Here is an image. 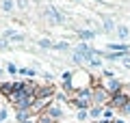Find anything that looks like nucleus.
I'll list each match as a JSON object with an SVG mask.
<instances>
[{
    "instance_id": "30",
    "label": "nucleus",
    "mask_w": 130,
    "mask_h": 123,
    "mask_svg": "<svg viewBox=\"0 0 130 123\" xmlns=\"http://www.w3.org/2000/svg\"><path fill=\"white\" fill-rule=\"evenodd\" d=\"M113 123H126V121H121V119H115V121H113Z\"/></svg>"
},
{
    "instance_id": "17",
    "label": "nucleus",
    "mask_w": 130,
    "mask_h": 123,
    "mask_svg": "<svg viewBox=\"0 0 130 123\" xmlns=\"http://www.w3.org/2000/svg\"><path fill=\"white\" fill-rule=\"evenodd\" d=\"M18 73H20V76H26V78H32V76H37V69H32V67H20Z\"/></svg>"
},
{
    "instance_id": "8",
    "label": "nucleus",
    "mask_w": 130,
    "mask_h": 123,
    "mask_svg": "<svg viewBox=\"0 0 130 123\" xmlns=\"http://www.w3.org/2000/svg\"><path fill=\"white\" fill-rule=\"evenodd\" d=\"M76 37H78L80 41H85V43H89V41L95 37V32H93V30H87V28H76Z\"/></svg>"
},
{
    "instance_id": "4",
    "label": "nucleus",
    "mask_w": 130,
    "mask_h": 123,
    "mask_svg": "<svg viewBox=\"0 0 130 123\" xmlns=\"http://www.w3.org/2000/svg\"><path fill=\"white\" fill-rule=\"evenodd\" d=\"M41 13H43V17H46L48 22L52 24V26H61V24L65 22V15L61 13L59 9L50 7V5H46V7H43V11H41Z\"/></svg>"
},
{
    "instance_id": "20",
    "label": "nucleus",
    "mask_w": 130,
    "mask_h": 123,
    "mask_svg": "<svg viewBox=\"0 0 130 123\" xmlns=\"http://www.w3.org/2000/svg\"><path fill=\"white\" fill-rule=\"evenodd\" d=\"M87 65H89V67H93V69L102 67V65H104V63H102V56L98 54V56H93V58H89V63H87Z\"/></svg>"
},
{
    "instance_id": "14",
    "label": "nucleus",
    "mask_w": 130,
    "mask_h": 123,
    "mask_svg": "<svg viewBox=\"0 0 130 123\" xmlns=\"http://www.w3.org/2000/svg\"><path fill=\"white\" fill-rule=\"evenodd\" d=\"M2 37H5V39H13V41H24V39H26L22 32H15V30H5Z\"/></svg>"
},
{
    "instance_id": "26",
    "label": "nucleus",
    "mask_w": 130,
    "mask_h": 123,
    "mask_svg": "<svg viewBox=\"0 0 130 123\" xmlns=\"http://www.w3.org/2000/svg\"><path fill=\"white\" fill-rule=\"evenodd\" d=\"M7 71H9V73H18V67H15L13 63H9V65H7Z\"/></svg>"
},
{
    "instance_id": "21",
    "label": "nucleus",
    "mask_w": 130,
    "mask_h": 123,
    "mask_svg": "<svg viewBox=\"0 0 130 123\" xmlns=\"http://www.w3.org/2000/svg\"><path fill=\"white\" fill-rule=\"evenodd\" d=\"M102 119H104V121H115V110H113V108H104V112H102Z\"/></svg>"
},
{
    "instance_id": "5",
    "label": "nucleus",
    "mask_w": 130,
    "mask_h": 123,
    "mask_svg": "<svg viewBox=\"0 0 130 123\" xmlns=\"http://www.w3.org/2000/svg\"><path fill=\"white\" fill-rule=\"evenodd\" d=\"M100 87H104L108 93H111V95H115V93H119V91H121L124 82H121L117 76H113V78H102V80H100Z\"/></svg>"
},
{
    "instance_id": "23",
    "label": "nucleus",
    "mask_w": 130,
    "mask_h": 123,
    "mask_svg": "<svg viewBox=\"0 0 130 123\" xmlns=\"http://www.w3.org/2000/svg\"><path fill=\"white\" fill-rule=\"evenodd\" d=\"M15 5H18V9H22V11H28L30 2H28V0H15Z\"/></svg>"
},
{
    "instance_id": "27",
    "label": "nucleus",
    "mask_w": 130,
    "mask_h": 123,
    "mask_svg": "<svg viewBox=\"0 0 130 123\" xmlns=\"http://www.w3.org/2000/svg\"><path fill=\"white\" fill-rule=\"evenodd\" d=\"M119 112H121V114H130V101H128V104H126V106H124V108H121V110H119Z\"/></svg>"
},
{
    "instance_id": "19",
    "label": "nucleus",
    "mask_w": 130,
    "mask_h": 123,
    "mask_svg": "<svg viewBox=\"0 0 130 123\" xmlns=\"http://www.w3.org/2000/svg\"><path fill=\"white\" fill-rule=\"evenodd\" d=\"M52 50H56V52H70L72 48H70V43L67 41H59V43H54V48Z\"/></svg>"
},
{
    "instance_id": "16",
    "label": "nucleus",
    "mask_w": 130,
    "mask_h": 123,
    "mask_svg": "<svg viewBox=\"0 0 130 123\" xmlns=\"http://www.w3.org/2000/svg\"><path fill=\"white\" fill-rule=\"evenodd\" d=\"M113 30H117V24L113 22V19H104V24H102V32H113Z\"/></svg>"
},
{
    "instance_id": "11",
    "label": "nucleus",
    "mask_w": 130,
    "mask_h": 123,
    "mask_svg": "<svg viewBox=\"0 0 130 123\" xmlns=\"http://www.w3.org/2000/svg\"><path fill=\"white\" fill-rule=\"evenodd\" d=\"M104 112V106H91L89 108V114H91V121H100Z\"/></svg>"
},
{
    "instance_id": "25",
    "label": "nucleus",
    "mask_w": 130,
    "mask_h": 123,
    "mask_svg": "<svg viewBox=\"0 0 130 123\" xmlns=\"http://www.w3.org/2000/svg\"><path fill=\"white\" fill-rule=\"evenodd\" d=\"M121 65H124L126 69H130V54H126L124 58H121Z\"/></svg>"
},
{
    "instance_id": "10",
    "label": "nucleus",
    "mask_w": 130,
    "mask_h": 123,
    "mask_svg": "<svg viewBox=\"0 0 130 123\" xmlns=\"http://www.w3.org/2000/svg\"><path fill=\"white\" fill-rule=\"evenodd\" d=\"M35 114L30 112V110H15V121L18 123H24V121H28V119H32Z\"/></svg>"
},
{
    "instance_id": "6",
    "label": "nucleus",
    "mask_w": 130,
    "mask_h": 123,
    "mask_svg": "<svg viewBox=\"0 0 130 123\" xmlns=\"http://www.w3.org/2000/svg\"><path fill=\"white\" fill-rule=\"evenodd\" d=\"M106 52H119V54H128L130 52V46L128 43H106Z\"/></svg>"
},
{
    "instance_id": "15",
    "label": "nucleus",
    "mask_w": 130,
    "mask_h": 123,
    "mask_svg": "<svg viewBox=\"0 0 130 123\" xmlns=\"http://www.w3.org/2000/svg\"><path fill=\"white\" fill-rule=\"evenodd\" d=\"M72 63H76V65H78V67H83V65L85 63H87V58H85V56L83 54H80V52H72Z\"/></svg>"
},
{
    "instance_id": "3",
    "label": "nucleus",
    "mask_w": 130,
    "mask_h": 123,
    "mask_svg": "<svg viewBox=\"0 0 130 123\" xmlns=\"http://www.w3.org/2000/svg\"><path fill=\"white\" fill-rule=\"evenodd\" d=\"M111 97L113 95L104 87H100V82L91 89V101H93V106H108V104H111Z\"/></svg>"
},
{
    "instance_id": "31",
    "label": "nucleus",
    "mask_w": 130,
    "mask_h": 123,
    "mask_svg": "<svg viewBox=\"0 0 130 123\" xmlns=\"http://www.w3.org/2000/svg\"><path fill=\"white\" fill-rule=\"evenodd\" d=\"M0 76H2V69H0Z\"/></svg>"
},
{
    "instance_id": "29",
    "label": "nucleus",
    "mask_w": 130,
    "mask_h": 123,
    "mask_svg": "<svg viewBox=\"0 0 130 123\" xmlns=\"http://www.w3.org/2000/svg\"><path fill=\"white\" fill-rule=\"evenodd\" d=\"M24 123H39V121H37V117H32V119H28V121H24Z\"/></svg>"
},
{
    "instance_id": "28",
    "label": "nucleus",
    "mask_w": 130,
    "mask_h": 123,
    "mask_svg": "<svg viewBox=\"0 0 130 123\" xmlns=\"http://www.w3.org/2000/svg\"><path fill=\"white\" fill-rule=\"evenodd\" d=\"M41 78H43V80H48V82H50V80H52V73H48V71H41Z\"/></svg>"
},
{
    "instance_id": "12",
    "label": "nucleus",
    "mask_w": 130,
    "mask_h": 123,
    "mask_svg": "<svg viewBox=\"0 0 130 123\" xmlns=\"http://www.w3.org/2000/svg\"><path fill=\"white\" fill-rule=\"evenodd\" d=\"M115 32H117V37L121 39V43L130 39V28H128V26H117V30H115Z\"/></svg>"
},
{
    "instance_id": "7",
    "label": "nucleus",
    "mask_w": 130,
    "mask_h": 123,
    "mask_svg": "<svg viewBox=\"0 0 130 123\" xmlns=\"http://www.w3.org/2000/svg\"><path fill=\"white\" fill-rule=\"evenodd\" d=\"M13 91H15V82H2L0 84V97H7L9 99L13 95Z\"/></svg>"
},
{
    "instance_id": "13",
    "label": "nucleus",
    "mask_w": 130,
    "mask_h": 123,
    "mask_svg": "<svg viewBox=\"0 0 130 123\" xmlns=\"http://www.w3.org/2000/svg\"><path fill=\"white\" fill-rule=\"evenodd\" d=\"M87 121H91L89 110H76V123H87Z\"/></svg>"
},
{
    "instance_id": "22",
    "label": "nucleus",
    "mask_w": 130,
    "mask_h": 123,
    "mask_svg": "<svg viewBox=\"0 0 130 123\" xmlns=\"http://www.w3.org/2000/svg\"><path fill=\"white\" fill-rule=\"evenodd\" d=\"M13 9H15L13 0H2V11H13Z\"/></svg>"
},
{
    "instance_id": "24",
    "label": "nucleus",
    "mask_w": 130,
    "mask_h": 123,
    "mask_svg": "<svg viewBox=\"0 0 130 123\" xmlns=\"http://www.w3.org/2000/svg\"><path fill=\"white\" fill-rule=\"evenodd\" d=\"M9 39H5V37H0V52H5V50H9Z\"/></svg>"
},
{
    "instance_id": "9",
    "label": "nucleus",
    "mask_w": 130,
    "mask_h": 123,
    "mask_svg": "<svg viewBox=\"0 0 130 123\" xmlns=\"http://www.w3.org/2000/svg\"><path fill=\"white\" fill-rule=\"evenodd\" d=\"M11 119V104H0V123H7Z\"/></svg>"
},
{
    "instance_id": "2",
    "label": "nucleus",
    "mask_w": 130,
    "mask_h": 123,
    "mask_svg": "<svg viewBox=\"0 0 130 123\" xmlns=\"http://www.w3.org/2000/svg\"><path fill=\"white\" fill-rule=\"evenodd\" d=\"M70 106H72L74 110H89V108L93 106V101H91V89L74 93L72 99H70Z\"/></svg>"
},
{
    "instance_id": "1",
    "label": "nucleus",
    "mask_w": 130,
    "mask_h": 123,
    "mask_svg": "<svg viewBox=\"0 0 130 123\" xmlns=\"http://www.w3.org/2000/svg\"><path fill=\"white\" fill-rule=\"evenodd\" d=\"M91 80H95V78L89 73V69H85V67H76V71H72L70 95H74V93H78V91H87V89H93L95 84H93Z\"/></svg>"
},
{
    "instance_id": "18",
    "label": "nucleus",
    "mask_w": 130,
    "mask_h": 123,
    "mask_svg": "<svg viewBox=\"0 0 130 123\" xmlns=\"http://www.w3.org/2000/svg\"><path fill=\"white\" fill-rule=\"evenodd\" d=\"M37 46H39V48H43V50H52V48H54V43H52L48 37H41V39L37 41Z\"/></svg>"
}]
</instances>
